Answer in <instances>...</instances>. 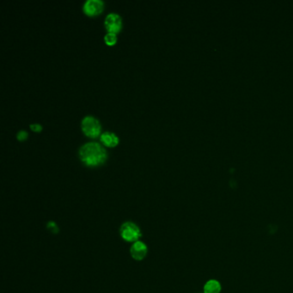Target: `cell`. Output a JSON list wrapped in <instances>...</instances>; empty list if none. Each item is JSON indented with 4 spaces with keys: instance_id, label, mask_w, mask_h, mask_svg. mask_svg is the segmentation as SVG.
Listing matches in <instances>:
<instances>
[{
    "instance_id": "3957f363",
    "label": "cell",
    "mask_w": 293,
    "mask_h": 293,
    "mask_svg": "<svg viewBox=\"0 0 293 293\" xmlns=\"http://www.w3.org/2000/svg\"><path fill=\"white\" fill-rule=\"evenodd\" d=\"M81 128L84 133L89 138H96L101 132L100 122L92 116H87L83 118Z\"/></svg>"
},
{
    "instance_id": "30bf717a",
    "label": "cell",
    "mask_w": 293,
    "mask_h": 293,
    "mask_svg": "<svg viewBox=\"0 0 293 293\" xmlns=\"http://www.w3.org/2000/svg\"><path fill=\"white\" fill-rule=\"evenodd\" d=\"M17 138L18 140H24L28 138V132L25 130H20L19 132L17 133Z\"/></svg>"
},
{
    "instance_id": "9c48e42d",
    "label": "cell",
    "mask_w": 293,
    "mask_h": 293,
    "mask_svg": "<svg viewBox=\"0 0 293 293\" xmlns=\"http://www.w3.org/2000/svg\"><path fill=\"white\" fill-rule=\"evenodd\" d=\"M104 41H105L106 44H108V45H114L117 41L116 34L108 32L104 37Z\"/></svg>"
},
{
    "instance_id": "8fae6325",
    "label": "cell",
    "mask_w": 293,
    "mask_h": 293,
    "mask_svg": "<svg viewBox=\"0 0 293 293\" xmlns=\"http://www.w3.org/2000/svg\"><path fill=\"white\" fill-rule=\"evenodd\" d=\"M30 127L33 130L34 132H41L42 129V126L40 125V124H38V123L30 124Z\"/></svg>"
},
{
    "instance_id": "52a82bcc",
    "label": "cell",
    "mask_w": 293,
    "mask_h": 293,
    "mask_svg": "<svg viewBox=\"0 0 293 293\" xmlns=\"http://www.w3.org/2000/svg\"><path fill=\"white\" fill-rule=\"evenodd\" d=\"M100 139L104 145L110 146V147L116 146V145H118L119 143L118 137L114 132H103L100 136Z\"/></svg>"
},
{
    "instance_id": "7a4b0ae2",
    "label": "cell",
    "mask_w": 293,
    "mask_h": 293,
    "mask_svg": "<svg viewBox=\"0 0 293 293\" xmlns=\"http://www.w3.org/2000/svg\"><path fill=\"white\" fill-rule=\"evenodd\" d=\"M120 235L123 240L133 244L139 241L142 233L139 227L133 222H125L120 228Z\"/></svg>"
},
{
    "instance_id": "8992f818",
    "label": "cell",
    "mask_w": 293,
    "mask_h": 293,
    "mask_svg": "<svg viewBox=\"0 0 293 293\" xmlns=\"http://www.w3.org/2000/svg\"><path fill=\"white\" fill-rule=\"evenodd\" d=\"M147 253H148V248L144 242L140 240L133 243L130 248L131 256L133 260H138V261L144 260L147 255Z\"/></svg>"
},
{
    "instance_id": "5b68a950",
    "label": "cell",
    "mask_w": 293,
    "mask_h": 293,
    "mask_svg": "<svg viewBox=\"0 0 293 293\" xmlns=\"http://www.w3.org/2000/svg\"><path fill=\"white\" fill-rule=\"evenodd\" d=\"M103 7L104 3L102 0H86L83 4V10L86 15L93 17L101 13Z\"/></svg>"
},
{
    "instance_id": "ba28073f",
    "label": "cell",
    "mask_w": 293,
    "mask_h": 293,
    "mask_svg": "<svg viewBox=\"0 0 293 293\" xmlns=\"http://www.w3.org/2000/svg\"><path fill=\"white\" fill-rule=\"evenodd\" d=\"M222 287L220 282L217 280H208L203 288L204 293H220Z\"/></svg>"
},
{
    "instance_id": "277c9868",
    "label": "cell",
    "mask_w": 293,
    "mask_h": 293,
    "mask_svg": "<svg viewBox=\"0 0 293 293\" xmlns=\"http://www.w3.org/2000/svg\"><path fill=\"white\" fill-rule=\"evenodd\" d=\"M106 30L111 33H118L122 26V17L119 14L111 12L106 16L104 20Z\"/></svg>"
},
{
    "instance_id": "6da1fadb",
    "label": "cell",
    "mask_w": 293,
    "mask_h": 293,
    "mask_svg": "<svg viewBox=\"0 0 293 293\" xmlns=\"http://www.w3.org/2000/svg\"><path fill=\"white\" fill-rule=\"evenodd\" d=\"M79 158L89 167L102 165L107 159V152L103 146L97 142H88L79 149Z\"/></svg>"
}]
</instances>
